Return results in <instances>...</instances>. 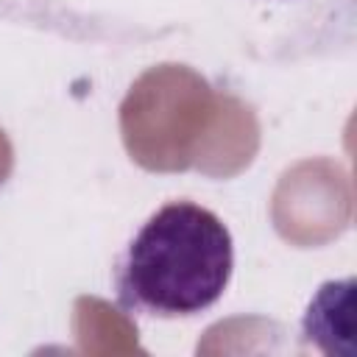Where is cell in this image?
I'll use <instances>...</instances> for the list:
<instances>
[{"label":"cell","mask_w":357,"mask_h":357,"mask_svg":"<svg viewBox=\"0 0 357 357\" xmlns=\"http://www.w3.org/2000/svg\"><path fill=\"white\" fill-rule=\"evenodd\" d=\"M231 271L234 243L226 223L201 204L170 201L117 259V304L131 315L190 318L223 298Z\"/></svg>","instance_id":"obj_1"}]
</instances>
